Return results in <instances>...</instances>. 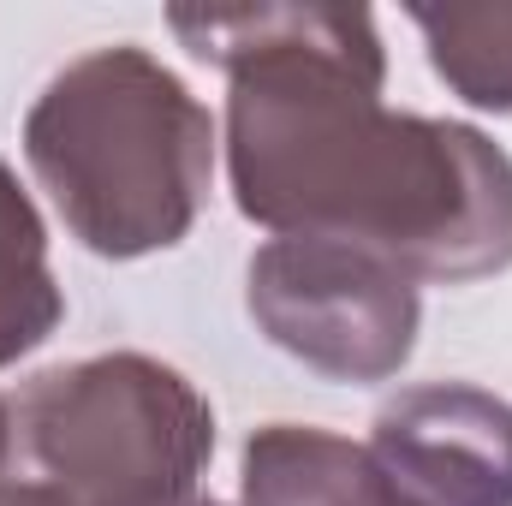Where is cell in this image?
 I'll return each instance as SVG.
<instances>
[{
	"label": "cell",
	"instance_id": "5b68a950",
	"mask_svg": "<svg viewBox=\"0 0 512 506\" xmlns=\"http://www.w3.org/2000/svg\"><path fill=\"white\" fill-rule=\"evenodd\" d=\"M370 459L399 506H512V405L429 381L382 405Z\"/></svg>",
	"mask_w": 512,
	"mask_h": 506
},
{
	"label": "cell",
	"instance_id": "3957f363",
	"mask_svg": "<svg viewBox=\"0 0 512 506\" xmlns=\"http://www.w3.org/2000/svg\"><path fill=\"white\" fill-rule=\"evenodd\" d=\"M18 435L54 489L90 506H191L215 453L209 399L161 358L108 352L42 370L18 393Z\"/></svg>",
	"mask_w": 512,
	"mask_h": 506
},
{
	"label": "cell",
	"instance_id": "277c9868",
	"mask_svg": "<svg viewBox=\"0 0 512 506\" xmlns=\"http://www.w3.org/2000/svg\"><path fill=\"white\" fill-rule=\"evenodd\" d=\"M256 328L328 381H387L417 346V280L328 239H274L251 256Z\"/></svg>",
	"mask_w": 512,
	"mask_h": 506
},
{
	"label": "cell",
	"instance_id": "8992f818",
	"mask_svg": "<svg viewBox=\"0 0 512 506\" xmlns=\"http://www.w3.org/2000/svg\"><path fill=\"white\" fill-rule=\"evenodd\" d=\"M245 506H399L370 447L310 423H268L245 441Z\"/></svg>",
	"mask_w": 512,
	"mask_h": 506
},
{
	"label": "cell",
	"instance_id": "30bf717a",
	"mask_svg": "<svg viewBox=\"0 0 512 506\" xmlns=\"http://www.w3.org/2000/svg\"><path fill=\"white\" fill-rule=\"evenodd\" d=\"M6 453H12V411L0 405V471H6Z\"/></svg>",
	"mask_w": 512,
	"mask_h": 506
},
{
	"label": "cell",
	"instance_id": "7a4b0ae2",
	"mask_svg": "<svg viewBox=\"0 0 512 506\" xmlns=\"http://www.w3.org/2000/svg\"><path fill=\"white\" fill-rule=\"evenodd\" d=\"M24 155L96 256H149L191 233L215 173L209 108L143 48L72 60L30 108Z\"/></svg>",
	"mask_w": 512,
	"mask_h": 506
},
{
	"label": "cell",
	"instance_id": "ba28073f",
	"mask_svg": "<svg viewBox=\"0 0 512 506\" xmlns=\"http://www.w3.org/2000/svg\"><path fill=\"white\" fill-rule=\"evenodd\" d=\"M435 72L489 114H512V0H453L411 6Z\"/></svg>",
	"mask_w": 512,
	"mask_h": 506
},
{
	"label": "cell",
	"instance_id": "6da1fadb",
	"mask_svg": "<svg viewBox=\"0 0 512 506\" xmlns=\"http://www.w3.org/2000/svg\"><path fill=\"white\" fill-rule=\"evenodd\" d=\"M167 24L233 78L227 173L256 227L447 286L512 262V155L477 126L382 108L364 6H179Z\"/></svg>",
	"mask_w": 512,
	"mask_h": 506
},
{
	"label": "cell",
	"instance_id": "9c48e42d",
	"mask_svg": "<svg viewBox=\"0 0 512 506\" xmlns=\"http://www.w3.org/2000/svg\"><path fill=\"white\" fill-rule=\"evenodd\" d=\"M0 506H90V501H72L54 483H0ZM191 506H215V501H191Z\"/></svg>",
	"mask_w": 512,
	"mask_h": 506
},
{
	"label": "cell",
	"instance_id": "52a82bcc",
	"mask_svg": "<svg viewBox=\"0 0 512 506\" xmlns=\"http://www.w3.org/2000/svg\"><path fill=\"white\" fill-rule=\"evenodd\" d=\"M66 316V298L48 268V233L12 167L0 161V370L36 352Z\"/></svg>",
	"mask_w": 512,
	"mask_h": 506
}]
</instances>
